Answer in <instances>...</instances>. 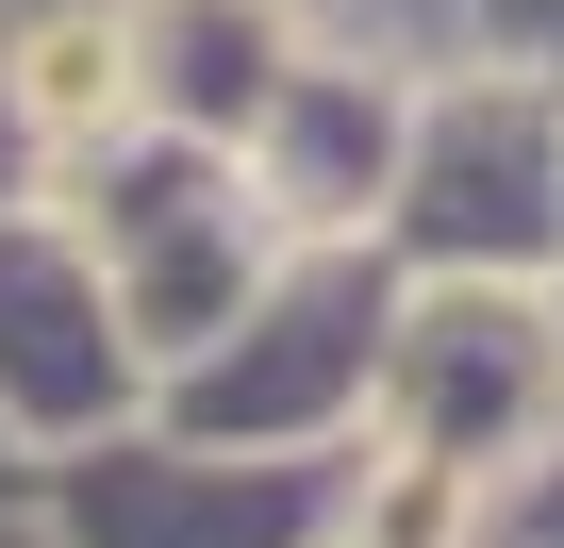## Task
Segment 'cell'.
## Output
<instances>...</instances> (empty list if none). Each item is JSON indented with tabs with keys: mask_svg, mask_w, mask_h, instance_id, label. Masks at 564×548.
Masks as SVG:
<instances>
[{
	"mask_svg": "<svg viewBox=\"0 0 564 548\" xmlns=\"http://www.w3.org/2000/svg\"><path fill=\"white\" fill-rule=\"evenodd\" d=\"M34 100H51V117H84V100H117V51H84V34H51V51H34Z\"/></svg>",
	"mask_w": 564,
	"mask_h": 548,
	"instance_id": "1",
	"label": "cell"
}]
</instances>
